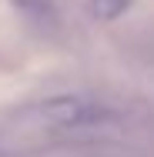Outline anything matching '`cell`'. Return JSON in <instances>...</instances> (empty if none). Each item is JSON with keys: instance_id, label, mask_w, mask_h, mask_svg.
<instances>
[{"instance_id": "obj_1", "label": "cell", "mask_w": 154, "mask_h": 157, "mask_svg": "<svg viewBox=\"0 0 154 157\" xmlns=\"http://www.w3.org/2000/svg\"><path fill=\"white\" fill-rule=\"evenodd\" d=\"M37 121L50 130H94V127H107L117 121V114L91 94H61L50 97L44 104H37Z\"/></svg>"}, {"instance_id": "obj_2", "label": "cell", "mask_w": 154, "mask_h": 157, "mask_svg": "<svg viewBox=\"0 0 154 157\" xmlns=\"http://www.w3.org/2000/svg\"><path fill=\"white\" fill-rule=\"evenodd\" d=\"M87 3V13L94 20H117L121 13H127L134 7V0H84Z\"/></svg>"}, {"instance_id": "obj_3", "label": "cell", "mask_w": 154, "mask_h": 157, "mask_svg": "<svg viewBox=\"0 0 154 157\" xmlns=\"http://www.w3.org/2000/svg\"><path fill=\"white\" fill-rule=\"evenodd\" d=\"M14 7L34 20H40V24H54V3L50 0H14Z\"/></svg>"}]
</instances>
